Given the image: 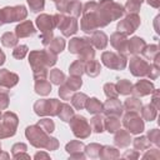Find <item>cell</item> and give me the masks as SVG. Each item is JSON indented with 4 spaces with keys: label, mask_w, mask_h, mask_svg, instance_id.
<instances>
[{
    "label": "cell",
    "mask_w": 160,
    "mask_h": 160,
    "mask_svg": "<svg viewBox=\"0 0 160 160\" xmlns=\"http://www.w3.org/2000/svg\"><path fill=\"white\" fill-rule=\"evenodd\" d=\"M144 0H128V2L125 4V10L129 11V12H134V14H138V11L140 10V6L142 4Z\"/></svg>",
    "instance_id": "7bdbcfd3"
},
{
    "label": "cell",
    "mask_w": 160,
    "mask_h": 160,
    "mask_svg": "<svg viewBox=\"0 0 160 160\" xmlns=\"http://www.w3.org/2000/svg\"><path fill=\"white\" fill-rule=\"evenodd\" d=\"M101 148H102V146L99 145V144H90V145H88L84 150H85V152L88 154V156H90V158H98L99 154H100Z\"/></svg>",
    "instance_id": "ee69618b"
},
{
    "label": "cell",
    "mask_w": 160,
    "mask_h": 160,
    "mask_svg": "<svg viewBox=\"0 0 160 160\" xmlns=\"http://www.w3.org/2000/svg\"><path fill=\"white\" fill-rule=\"evenodd\" d=\"M58 55L50 50H34L29 54V64L34 72V79H46L48 69L56 64Z\"/></svg>",
    "instance_id": "6da1fadb"
},
{
    "label": "cell",
    "mask_w": 160,
    "mask_h": 160,
    "mask_svg": "<svg viewBox=\"0 0 160 160\" xmlns=\"http://www.w3.org/2000/svg\"><path fill=\"white\" fill-rule=\"evenodd\" d=\"M102 64L112 70H122L126 66V56L121 52L105 51L101 55Z\"/></svg>",
    "instance_id": "30bf717a"
},
{
    "label": "cell",
    "mask_w": 160,
    "mask_h": 160,
    "mask_svg": "<svg viewBox=\"0 0 160 160\" xmlns=\"http://www.w3.org/2000/svg\"><path fill=\"white\" fill-rule=\"evenodd\" d=\"M25 135L26 138L29 139L30 144L35 148H45L46 149V145L50 140V136L48 135L46 131H44L38 124L36 125H31V126H28L26 130H25Z\"/></svg>",
    "instance_id": "8992f818"
},
{
    "label": "cell",
    "mask_w": 160,
    "mask_h": 160,
    "mask_svg": "<svg viewBox=\"0 0 160 160\" xmlns=\"http://www.w3.org/2000/svg\"><path fill=\"white\" fill-rule=\"evenodd\" d=\"M69 51L71 54H76L80 56V60L89 61L95 56V50L89 39L85 38H74L69 42Z\"/></svg>",
    "instance_id": "277c9868"
},
{
    "label": "cell",
    "mask_w": 160,
    "mask_h": 160,
    "mask_svg": "<svg viewBox=\"0 0 160 160\" xmlns=\"http://www.w3.org/2000/svg\"><path fill=\"white\" fill-rule=\"evenodd\" d=\"M154 90H155V88H154L151 81H149V80H139L135 85H132V91L131 92L135 96H145V95L151 94Z\"/></svg>",
    "instance_id": "ac0fdd59"
},
{
    "label": "cell",
    "mask_w": 160,
    "mask_h": 160,
    "mask_svg": "<svg viewBox=\"0 0 160 160\" xmlns=\"http://www.w3.org/2000/svg\"><path fill=\"white\" fill-rule=\"evenodd\" d=\"M18 39H19V38H18L14 32L8 31V32L2 34V36H1V44H2L5 48H14V46H16V44H18Z\"/></svg>",
    "instance_id": "e575fe53"
},
{
    "label": "cell",
    "mask_w": 160,
    "mask_h": 160,
    "mask_svg": "<svg viewBox=\"0 0 160 160\" xmlns=\"http://www.w3.org/2000/svg\"><path fill=\"white\" fill-rule=\"evenodd\" d=\"M35 32L36 30L30 20H25L15 28V35L18 38H29V36H32Z\"/></svg>",
    "instance_id": "ffe728a7"
},
{
    "label": "cell",
    "mask_w": 160,
    "mask_h": 160,
    "mask_svg": "<svg viewBox=\"0 0 160 160\" xmlns=\"http://www.w3.org/2000/svg\"><path fill=\"white\" fill-rule=\"evenodd\" d=\"M144 54V56L149 60H155L156 58H159V48L158 45H149L145 46L144 50L141 51Z\"/></svg>",
    "instance_id": "60d3db41"
},
{
    "label": "cell",
    "mask_w": 160,
    "mask_h": 160,
    "mask_svg": "<svg viewBox=\"0 0 160 160\" xmlns=\"http://www.w3.org/2000/svg\"><path fill=\"white\" fill-rule=\"evenodd\" d=\"M49 79H50V81H51L52 84L60 86V85L65 81V75H64V72H62L61 70H59V69H52V70H50Z\"/></svg>",
    "instance_id": "ab89813d"
},
{
    "label": "cell",
    "mask_w": 160,
    "mask_h": 160,
    "mask_svg": "<svg viewBox=\"0 0 160 160\" xmlns=\"http://www.w3.org/2000/svg\"><path fill=\"white\" fill-rule=\"evenodd\" d=\"M115 86H116L118 92L121 94V95H129V94H131V91H132V84H131L129 80H125V79L119 80Z\"/></svg>",
    "instance_id": "d590c367"
},
{
    "label": "cell",
    "mask_w": 160,
    "mask_h": 160,
    "mask_svg": "<svg viewBox=\"0 0 160 160\" xmlns=\"http://www.w3.org/2000/svg\"><path fill=\"white\" fill-rule=\"evenodd\" d=\"M0 151H1V145H0Z\"/></svg>",
    "instance_id": "be15d7a7"
},
{
    "label": "cell",
    "mask_w": 160,
    "mask_h": 160,
    "mask_svg": "<svg viewBox=\"0 0 160 160\" xmlns=\"http://www.w3.org/2000/svg\"><path fill=\"white\" fill-rule=\"evenodd\" d=\"M101 71V66H100V62L95 59L92 60H89V61H85V69H84V72L91 78H95L100 74Z\"/></svg>",
    "instance_id": "cb8c5ba5"
},
{
    "label": "cell",
    "mask_w": 160,
    "mask_h": 160,
    "mask_svg": "<svg viewBox=\"0 0 160 160\" xmlns=\"http://www.w3.org/2000/svg\"><path fill=\"white\" fill-rule=\"evenodd\" d=\"M102 111H104V114L106 116L120 118L122 115L124 108H122V104L120 102V100H118V98H112V99L106 100L102 104Z\"/></svg>",
    "instance_id": "9a60e30c"
},
{
    "label": "cell",
    "mask_w": 160,
    "mask_h": 160,
    "mask_svg": "<svg viewBox=\"0 0 160 160\" xmlns=\"http://www.w3.org/2000/svg\"><path fill=\"white\" fill-rule=\"evenodd\" d=\"M110 44L121 54L126 52V46H128V39H126V35L122 34V32H114L111 36H110Z\"/></svg>",
    "instance_id": "d6986e66"
},
{
    "label": "cell",
    "mask_w": 160,
    "mask_h": 160,
    "mask_svg": "<svg viewBox=\"0 0 160 160\" xmlns=\"http://www.w3.org/2000/svg\"><path fill=\"white\" fill-rule=\"evenodd\" d=\"M9 90L0 88V110H4L9 106Z\"/></svg>",
    "instance_id": "816d5d0a"
},
{
    "label": "cell",
    "mask_w": 160,
    "mask_h": 160,
    "mask_svg": "<svg viewBox=\"0 0 160 160\" xmlns=\"http://www.w3.org/2000/svg\"><path fill=\"white\" fill-rule=\"evenodd\" d=\"M72 94H74V91H71L64 82L60 85V88H59V95H60V98L62 100H70L71 96H72Z\"/></svg>",
    "instance_id": "f907efd6"
},
{
    "label": "cell",
    "mask_w": 160,
    "mask_h": 160,
    "mask_svg": "<svg viewBox=\"0 0 160 160\" xmlns=\"http://www.w3.org/2000/svg\"><path fill=\"white\" fill-rule=\"evenodd\" d=\"M64 84L71 90V91H76V90H79L80 88H81V85H82V80H81V76H72V75H70V78L66 80L65 79V81H64Z\"/></svg>",
    "instance_id": "8d00e7d4"
},
{
    "label": "cell",
    "mask_w": 160,
    "mask_h": 160,
    "mask_svg": "<svg viewBox=\"0 0 160 160\" xmlns=\"http://www.w3.org/2000/svg\"><path fill=\"white\" fill-rule=\"evenodd\" d=\"M148 138L150 139V142H154L155 145H159V140H160V132L158 129H152L148 132Z\"/></svg>",
    "instance_id": "f5cc1de1"
},
{
    "label": "cell",
    "mask_w": 160,
    "mask_h": 160,
    "mask_svg": "<svg viewBox=\"0 0 160 160\" xmlns=\"http://www.w3.org/2000/svg\"><path fill=\"white\" fill-rule=\"evenodd\" d=\"M150 146V141L145 138V136H140L134 139V148L138 150H145Z\"/></svg>",
    "instance_id": "7dc6e473"
},
{
    "label": "cell",
    "mask_w": 160,
    "mask_h": 160,
    "mask_svg": "<svg viewBox=\"0 0 160 160\" xmlns=\"http://www.w3.org/2000/svg\"><path fill=\"white\" fill-rule=\"evenodd\" d=\"M146 46L145 40L139 38V36H134L132 39H130L128 41V46H126V51L130 54H139L144 50V48Z\"/></svg>",
    "instance_id": "7402d4cb"
},
{
    "label": "cell",
    "mask_w": 160,
    "mask_h": 160,
    "mask_svg": "<svg viewBox=\"0 0 160 160\" xmlns=\"http://www.w3.org/2000/svg\"><path fill=\"white\" fill-rule=\"evenodd\" d=\"M104 128L109 132H116L120 129V120L116 116H108V119L104 120Z\"/></svg>",
    "instance_id": "1f68e13d"
},
{
    "label": "cell",
    "mask_w": 160,
    "mask_h": 160,
    "mask_svg": "<svg viewBox=\"0 0 160 160\" xmlns=\"http://www.w3.org/2000/svg\"><path fill=\"white\" fill-rule=\"evenodd\" d=\"M141 115L145 120L148 121H152L155 118H156V114H158V109L152 105V104H149V105H145L144 108L141 106Z\"/></svg>",
    "instance_id": "836d02e7"
},
{
    "label": "cell",
    "mask_w": 160,
    "mask_h": 160,
    "mask_svg": "<svg viewBox=\"0 0 160 160\" xmlns=\"http://www.w3.org/2000/svg\"><path fill=\"white\" fill-rule=\"evenodd\" d=\"M28 46L26 45H16L12 50V56L15 59H22L25 58V55L28 54Z\"/></svg>",
    "instance_id": "c3c4849f"
},
{
    "label": "cell",
    "mask_w": 160,
    "mask_h": 160,
    "mask_svg": "<svg viewBox=\"0 0 160 160\" xmlns=\"http://www.w3.org/2000/svg\"><path fill=\"white\" fill-rule=\"evenodd\" d=\"M129 156H130V158H131V156H134V158H138L139 155H138L136 152H134V154H130V151H126V152L124 154V158H129Z\"/></svg>",
    "instance_id": "680465c9"
},
{
    "label": "cell",
    "mask_w": 160,
    "mask_h": 160,
    "mask_svg": "<svg viewBox=\"0 0 160 160\" xmlns=\"http://www.w3.org/2000/svg\"><path fill=\"white\" fill-rule=\"evenodd\" d=\"M61 102L56 99H42V100H38L34 104V111L36 115L39 116H56L59 112Z\"/></svg>",
    "instance_id": "52a82bcc"
},
{
    "label": "cell",
    "mask_w": 160,
    "mask_h": 160,
    "mask_svg": "<svg viewBox=\"0 0 160 160\" xmlns=\"http://www.w3.org/2000/svg\"><path fill=\"white\" fill-rule=\"evenodd\" d=\"M19 81V76L15 72H11L6 69L0 70V88L9 90L10 88L15 86Z\"/></svg>",
    "instance_id": "2e32d148"
},
{
    "label": "cell",
    "mask_w": 160,
    "mask_h": 160,
    "mask_svg": "<svg viewBox=\"0 0 160 160\" xmlns=\"http://www.w3.org/2000/svg\"><path fill=\"white\" fill-rule=\"evenodd\" d=\"M36 25L40 29V31L42 34H51L52 29L55 28V22H54V18L52 15H48V14H41L36 18Z\"/></svg>",
    "instance_id": "e0dca14e"
},
{
    "label": "cell",
    "mask_w": 160,
    "mask_h": 160,
    "mask_svg": "<svg viewBox=\"0 0 160 160\" xmlns=\"http://www.w3.org/2000/svg\"><path fill=\"white\" fill-rule=\"evenodd\" d=\"M84 69H85V61L78 59V60H75V61L70 65L69 72H70V75H72V76H81V75L84 74Z\"/></svg>",
    "instance_id": "d6a6232c"
},
{
    "label": "cell",
    "mask_w": 160,
    "mask_h": 160,
    "mask_svg": "<svg viewBox=\"0 0 160 160\" xmlns=\"http://www.w3.org/2000/svg\"><path fill=\"white\" fill-rule=\"evenodd\" d=\"M70 129L72 130L74 135L80 139H86L90 135L91 128L88 122V120L81 115H74L70 119Z\"/></svg>",
    "instance_id": "8fae6325"
},
{
    "label": "cell",
    "mask_w": 160,
    "mask_h": 160,
    "mask_svg": "<svg viewBox=\"0 0 160 160\" xmlns=\"http://www.w3.org/2000/svg\"><path fill=\"white\" fill-rule=\"evenodd\" d=\"M139 25H140V16L138 14L129 12V15H126L122 20L119 21L118 31L125 35H130L139 28Z\"/></svg>",
    "instance_id": "4fadbf2b"
},
{
    "label": "cell",
    "mask_w": 160,
    "mask_h": 160,
    "mask_svg": "<svg viewBox=\"0 0 160 160\" xmlns=\"http://www.w3.org/2000/svg\"><path fill=\"white\" fill-rule=\"evenodd\" d=\"M38 125H39L44 131H46L48 134H49V132H52L54 129H55V124H54V121L50 120V119H41V120H39Z\"/></svg>",
    "instance_id": "f6af8a7d"
},
{
    "label": "cell",
    "mask_w": 160,
    "mask_h": 160,
    "mask_svg": "<svg viewBox=\"0 0 160 160\" xmlns=\"http://www.w3.org/2000/svg\"><path fill=\"white\" fill-rule=\"evenodd\" d=\"M28 4L32 12H38V11L44 10L45 0H28Z\"/></svg>",
    "instance_id": "681fc988"
},
{
    "label": "cell",
    "mask_w": 160,
    "mask_h": 160,
    "mask_svg": "<svg viewBox=\"0 0 160 160\" xmlns=\"http://www.w3.org/2000/svg\"><path fill=\"white\" fill-rule=\"evenodd\" d=\"M12 155H15L18 151H25L26 150V145L25 144H22V142H18V144H15L14 146H12Z\"/></svg>",
    "instance_id": "11a10c76"
},
{
    "label": "cell",
    "mask_w": 160,
    "mask_h": 160,
    "mask_svg": "<svg viewBox=\"0 0 160 160\" xmlns=\"http://www.w3.org/2000/svg\"><path fill=\"white\" fill-rule=\"evenodd\" d=\"M104 118L99 114H95V116L90 120V128L91 130H94L95 132H102L104 131Z\"/></svg>",
    "instance_id": "74e56055"
},
{
    "label": "cell",
    "mask_w": 160,
    "mask_h": 160,
    "mask_svg": "<svg viewBox=\"0 0 160 160\" xmlns=\"http://www.w3.org/2000/svg\"><path fill=\"white\" fill-rule=\"evenodd\" d=\"M104 92H105V95H106L109 99L118 98V95H119L115 84H111V82H106V84L104 85Z\"/></svg>",
    "instance_id": "bcb514c9"
},
{
    "label": "cell",
    "mask_w": 160,
    "mask_h": 160,
    "mask_svg": "<svg viewBox=\"0 0 160 160\" xmlns=\"http://www.w3.org/2000/svg\"><path fill=\"white\" fill-rule=\"evenodd\" d=\"M100 158H104V159H112V158H119L120 154L118 152V150L115 148H111V146H102L101 150H100V154H99Z\"/></svg>",
    "instance_id": "b9f144b4"
},
{
    "label": "cell",
    "mask_w": 160,
    "mask_h": 160,
    "mask_svg": "<svg viewBox=\"0 0 160 160\" xmlns=\"http://www.w3.org/2000/svg\"><path fill=\"white\" fill-rule=\"evenodd\" d=\"M28 15L26 8L24 5H16V6H6L0 9V26L8 22L20 21L24 20Z\"/></svg>",
    "instance_id": "5b68a950"
},
{
    "label": "cell",
    "mask_w": 160,
    "mask_h": 160,
    "mask_svg": "<svg viewBox=\"0 0 160 160\" xmlns=\"http://www.w3.org/2000/svg\"><path fill=\"white\" fill-rule=\"evenodd\" d=\"M1 119L2 121L0 122V139H5L15 135L19 122L18 116L11 111H6L2 114Z\"/></svg>",
    "instance_id": "9c48e42d"
},
{
    "label": "cell",
    "mask_w": 160,
    "mask_h": 160,
    "mask_svg": "<svg viewBox=\"0 0 160 160\" xmlns=\"http://www.w3.org/2000/svg\"><path fill=\"white\" fill-rule=\"evenodd\" d=\"M114 141H115V144H116L118 146H120V148H126V146L130 144V141H131L129 131H125V130H120V129H119L118 132L115 134Z\"/></svg>",
    "instance_id": "484cf974"
},
{
    "label": "cell",
    "mask_w": 160,
    "mask_h": 160,
    "mask_svg": "<svg viewBox=\"0 0 160 160\" xmlns=\"http://www.w3.org/2000/svg\"><path fill=\"white\" fill-rule=\"evenodd\" d=\"M56 116H59L62 121H70V119L74 116V110H72V108L69 104L61 102L60 109H59V112H58Z\"/></svg>",
    "instance_id": "f546056e"
},
{
    "label": "cell",
    "mask_w": 160,
    "mask_h": 160,
    "mask_svg": "<svg viewBox=\"0 0 160 160\" xmlns=\"http://www.w3.org/2000/svg\"><path fill=\"white\" fill-rule=\"evenodd\" d=\"M122 125L130 134H140L144 130V121L135 111H128L122 118Z\"/></svg>",
    "instance_id": "7c38bea8"
},
{
    "label": "cell",
    "mask_w": 160,
    "mask_h": 160,
    "mask_svg": "<svg viewBox=\"0 0 160 160\" xmlns=\"http://www.w3.org/2000/svg\"><path fill=\"white\" fill-rule=\"evenodd\" d=\"M98 2L96 1H88L82 9V19L80 22V28L86 34H92L95 30L101 28L100 19L98 15Z\"/></svg>",
    "instance_id": "3957f363"
},
{
    "label": "cell",
    "mask_w": 160,
    "mask_h": 160,
    "mask_svg": "<svg viewBox=\"0 0 160 160\" xmlns=\"http://www.w3.org/2000/svg\"><path fill=\"white\" fill-rule=\"evenodd\" d=\"M124 12V6L115 2L114 0H100V2H98V15L100 18L102 28L106 26L109 22L120 19Z\"/></svg>",
    "instance_id": "7a4b0ae2"
},
{
    "label": "cell",
    "mask_w": 160,
    "mask_h": 160,
    "mask_svg": "<svg viewBox=\"0 0 160 160\" xmlns=\"http://www.w3.org/2000/svg\"><path fill=\"white\" fill-rule=\"evenodd\" d=\"M88 99H89V98H88L86 94H84V92H76V94H74V95L71 96L70 100H71L72 106H74L76 110H81V109L85 108V102H86Z\"/></svg>",
    "instance_id": "f1b7e54d"
},
{
    "label": "cell",
    "mask_w": 160,
    "mask_h": 160,
    "mask_svg": "<svg viewBox=\"0 0 160 160\" xmlns=\"http://www.w3.org/2000/svg\"><path fill=\"white\" fill-rule=\"evenodd\" d=\"M48 46H49L48 50H50L51 52H54V54L58 55L59 52H61L64 50V48H65V40L62 38H60V36L52 38V40L50 41V44Z\"/></svg>",
    "instance_id": "4dcf8cb0"
},
{
    "label": "cell",
    "mask_w": 160,
    "mask_h": 160,
    "mask_svg": "<svg viewBox=\"0 0 160 160\" xmlns=\"http://www.w3.org/2000/svg\"><path fill=\"white\" fill-rule=\"evenodd\" d=\"M146 1H148V4H150L154 8H159V5H160V0H146Z\"/></svg>",
    "instance_id": "6f0895ef"
},
{
    "label": "cell",
    "mask_w": 160,
    "mask_h": 160,
    "mask_svg": "<svg viewBox=\"0 0 160 160\" xmlns=\"http://www.w3.org/2000/svg\"><path fill=\"white\" fill-rule=\"evenodd\" d=\"M66 151L70 154V158H84V144L78 141V140H74V141H70L68 145H66Z\"/></svg>",
    "instance_id": "603a6c76"
},
{
    "label": "cell",
    "mask_w": 160,
    "mask_h": 160,
    "mask_svg": "<svg viewBox=\"0 0 160 160\" xmlns=\"http://www.w3.org/2000/svg\"><path fill=\"white\" fill-rule=\"evenodd\" d=\"M51 91V84L46 79H38L35 80V92L39 95H48Z\"/></svg>",
    "instance_id": "d4e9b609"
},
{
    "label": "cell",
    "mask_w": 160,
    "mask_h": 160,
    "mask_svg": "<svg viewBox=\"0 0 160 160\" xmlns=\"http://www.w3.org/2000/svg\"><path fill=\"white\" fill-rule=\"evenodd\" d=\"M39 158H45V159H48L49 156H48L46 154H44V152H38V154L35 155V159H39Z\"/></svg>",
    "instance_id": "91938a15"
},
{
    "label": "cell",
    "mask_w": 160,
    "mask_h": 160,
    "mask_svg": "<svg viewBox=\"0 0 160 160\" xmlns=\"http://www.w3.org/2000/svg\"><path fill=\"white\" fill-rule=\"evenodd\" d=\"M59 146V141L55 138H50L48 145H46V150H56Z\"/></svg>",
    "instance_id": "db71d44e"
},
{
    "label": "cell",
    "mask_w": 160,
    "mask_h": 160,
    "mask_svg": "<svg viewBox=\"0 0 160 160\" xmlns=\"http://www.w3.org/2000/svg\"><path fill=\"white\" fill-rule=\"evenodd\" d=\"M85 108L90 114H100L102 111V104L96 98H90L85 102Z\"/></svg>",
    "instance_id": "4316f807"
},
{
    "label": "cell",
    "mask_w": 160,
    "mask_h": 160,
    "mask_svg": "<svg viewBox=\"0 0 160 160\" xmlns=\"http://www.w3.org/2000/svg\"><path fill=\"white\" fill-rule=\"evenodd\" d=\"M142 104H141V100H139L138 98H128L122 105L124 110L126 111H135V112H139L140 109H141Z\"/></svg>",
    "instance_id": "83f0119b"
},
{
    "label": "cell",
    "mask_w": 160,
    "mask_h": 160,
    "mask_svg": "<svg viewBox=\"0 0 160 160\" xmlns=\"http://www.w3.org/2000/svg\"><path fill=\"white\" fill-rule=\"evenodd\" d=\"M1 116H2V114H1V111H0V119H1Z\"/></svg>",
    "instance_id": "6125c7cd"
},
{
    "label": "cell",
    "mask_w": 160,
    "mask_h": 160,
    "mask_svg": "<svg viewBox=\"0 0 160 160\" xmlns=\"http://www.w3.org/2000/svg\"><path fill=\"white\" fill-rule=\"evenodd\" d=\"M66 12L68 14H71V16H74V18L80 16V14L82 12V5H81V2L78 1V0H71L69 2V6H68Z\"/></svg>",
    "instance_id": "f35d334b"
},
{
    "label": "cell",
    "mask_w": 160,
    "mask_h": 160,
    "mask_svg": "<svg viewBox=\"0 0 160 160\" xmlns=\"http://www.w3.org/2000/svg\"><path fill=\"white\" fill-rule=\"evenodd\" d=\"M91 45H94L96 49H105L106 45H108V36L104 31H100V30H95L91 35V38L89 39Z\"/></svg>",
    "instance_id": "44dd1931"
},
{
    "label": "cell",
    "mask_w": 160,
    "mask_h": 160,
    "mask_svg": "<svg viewBox=\"0 0 160 160\" xmlns=\"http://www.w3.org/2000/svg\"><path fill=\"white\" fill-rule=\"evenodd\" d=\"M55 28H59L64 36H70L78 31V20L74 16H65L59 12L54 15Z\"/></svg>",
    "instance_id": "ba28073f"
},
{
    "label": "cell",
    "mask_w": 160,
    "mask_h": 160,
    "mask_svg": "<svg viewBox=\"0 0 160 160\" xmlns=\"http://www.w3.org/2000/svg\"><path fill=\"white\" fill-rule=\"evenodd\" d=\"M5 62V54L0 50V65H2Z\"/></svg>",
    "instance_id": "94428289"
},
{
    "label": "cell",
    "mask_w": 160,
    "mask_h": 160,
    "mask_svg": "<svg viewBox=\"0 0 160 160\" xmlns=\"http://www.w3.org/2000/svg\"><path fill=\"white\" fill-rule=\"evenodd\" d=\"M152 92H154V96H152L151 104H152L156 109H159V90H154Z\"/></svg>",
    "instance_id": "9f6ffc18"
},
{
    "label": "cell",
    "mask_w": 160,
    "mask_h": 160,
    "mask_svg": "<svg viewBox=\"0 0 160 160\" xmlns=\"http://www.w3.org/2000/svg\"><path fill=\"white\" fill-rule=\"evenodd\" d=\"M129 68L134 76H148L150 72L151 64H148L144 59H141L139 56H132L130 59Z\"/></svg>",
    "instance_id": "5bb4252c"
}]
</instances>
